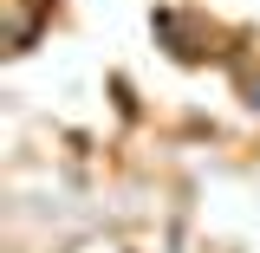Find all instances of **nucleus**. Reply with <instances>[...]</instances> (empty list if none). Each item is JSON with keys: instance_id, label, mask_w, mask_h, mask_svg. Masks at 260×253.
I'll list each match as a JSON object with an SVG mask.
<instances>
[{"instance_id": "1", "label": "nucleus", "mask_w": 260, "mask_h": 253, "mask_svg": "<svg viewBox=\"0 0 260 253\" xmlns=\"http://www.w3.org/2000/svg\"><path fill=\"white\" fill-rule=\"evenodd\" d=\"M254 104H260V78H254Z\"/></svg>"}]
</instances>
